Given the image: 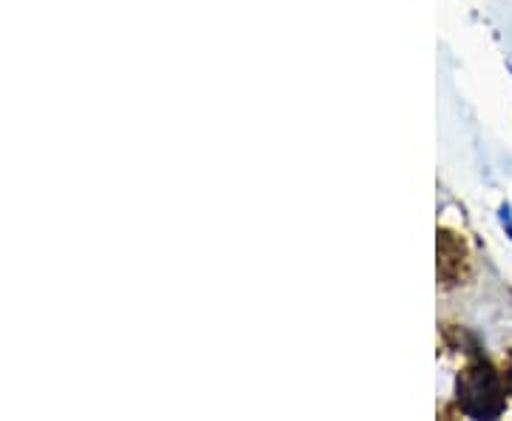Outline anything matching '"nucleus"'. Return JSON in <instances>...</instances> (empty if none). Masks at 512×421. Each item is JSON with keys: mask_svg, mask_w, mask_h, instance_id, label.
Returning <instances> with one entry per match:
<instances>
[{"mask_svg": "<svg viewBox=\"0 0 512 421\" xmlns=\"http://www.w3.org/2000/svg\"><path fill=\"white\" fill-rule=\"evenodd\" d=\"M458 399L470 416H498L504 410V385L487 362L467 367L458 379Z\"/></svg>", "mask_w": 512, "mask_h": 421, "instance_id": "obj_1", "label": "nucleus"}, {"mask_svg": "<svg viewBox=\"0 0 512 421\" xmlns=\"http://www.w3.org/2000/svg\"><path fill=\"white\" fill-rule=\"evenodd\" d=\"M504 379L510 382V390H512V353H510V359H507V373H504Z\"/></svg>", "mask_w": 512, "mask_h": 421, "instance_id": "obj_2", "label": "nucleus"}]
</instances>
